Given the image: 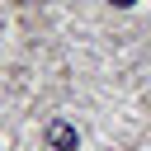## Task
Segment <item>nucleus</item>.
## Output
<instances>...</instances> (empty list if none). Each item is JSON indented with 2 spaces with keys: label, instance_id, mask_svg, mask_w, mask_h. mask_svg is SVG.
<instances>
[{
  "label": "nucleus",
  "instance_id": "obj_1",
  "mask_svg": "<svg viewBox=\"0 0 151 151\" xmlns=\"http://www.w3.org/2000/svg\"><path fill=\"white\" fill-rule=\"evenodd\" d=\"M47 146L52 151H76V127L71 123H47Z\"/></svg>",
  "mask_w": 151,
  "mask_h": 151
},
{
  "label": "nucleus",
  "instance_id": "obj_2",
  "mask_svg": "<svg viewBox=\"0 0 151 151\" xmlns=\"http://www.w3.org/2000/svg\"><path fill=\"white\" fill-rule=\"evenodd\" d=\"M109 5H118V9H127V5H137V0H109Z\"/></svg>",
  "mask_w": 151,
  "mask_h": 151
}]
</instances>
